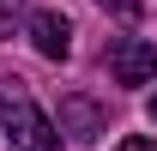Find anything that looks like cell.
I'll return each mask as SVG.
<instances>
[{"label": "cell", "instance_id": "obj_2", "mask_svg": "<svg viewBox=\"0 0 157 151\" xmlns=\"http://www.w3.org/2000/svg\"><path fill=\"white\" fill-rule=\"evenodd\" d=\"M109 73H115V85H151L157 79V48L145 37H121L109 48Z\"/></svg>", "mask_w": 157, "mask_h": 151}, {"label": "cell", "instance_id": "obj_1", "mask_svg": "<svg viewBox=\"0 0 157 151\" xmlns=\"http://www.w3.org/2000/svg\"><path fill=\"white\" fill-rule=\"evenodd\" d=\"M0 133L12 139V151H67L60 145V127L36 109V97H30L24 79L0 85Z\"/></svg>", "mask_w": 157, "mask_h": 151}, {"label": "cell", "instance_id": "obj_6", "mask_svg": "<svg viewBox=\"0 0 157 151\" xmlns=\"http://www.w3.org/2000/svg\"><path fill=\"white\" fill-rule=\"evenodd\" d=\"M97 6H109V12H115V18H127V24L145 12V0H97Z\"/></svg>", "mask_w": 157, "mask_h": 151}, {"label": "cell", "instance_id": "obj_5", "mask_svg": "<svg viewBox=\"0 0 157 151\" xmlns=\"http://www.w3.org/2000/svg\"><path fill=\"white\" fill-rule=\"evenodd\" d=\"M18 18H24V0H0V37H12Z\"/></svg>", "mask_w": 157, "mask_h": 151}, {"label": "cell", "instance_id": "obj_4", "mask_svg": "<svg viewBox=\"0 0 157 151\" xmlns=\"http://www.w3.org/2000/svg\"><path fill=\"white\" fill-rule=\"evenodd\" d=\"M60 133H73V139H97V133H109V115H103L91 97H67V103H60Z\"/></svg>", "mask_w": 157, "mask_h": 151}, {"label": "cell", "instance_id": "obj_3", "mask_svg": "<svg viewBox=\"0 0 157 151\" xmlns=\"http://www.w3.org/2000/svg\"><path fill=\"white\" fill-rule=\"evenodd\" d=\"M30 42H36V55L67 60L73 55V24L60 18V12H30Z\"/></svg>", "mask_w": 157, "mask_h": 151}, {"label": "cell", "instance_id": "obj_8", "mask_svg": "<svg viewBox=\"0 0 157 151\" xmlns=\"http://www.w3.org/2000/svg\"><path fill=\"white\" fill-rule=\"evenodd\" d=\"M145 115H151V121H157V91H151V103H145Z\"/></svg>", "mask_w": 157, "mask_h": 151}, {"label": "cell", "instance_id": "obj_7", "mask_svg": "<svg viewBox=\"0 0 157 151\" xmlns=\"http://www.w3.org/2000/svg\"><path fill=\"white\" fill-rule=\"evenodd\" d=\"M115 151H157V139H121Z\"/></svg>", "mask_w": 157, "mask_h": 151}]
</instances>
